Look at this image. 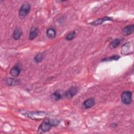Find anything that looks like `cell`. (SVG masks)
Listing matches in <instances>:
<instances>
[{
	"label": "cell",
	"mask_w": 134,
	"mask_h": 134,
	"mask_svg": "<svg viewBox=\"0 0 134 134\" xmlns=\"http://www.w3.org/2000/svg\"><path fill=\"white\" fill-rule=\"evenodd\" d=\"M21 35H22L21 30L19 28H17L14 30L13 33V38L15 40H18L19 39H20Z\"/></svg>",
	"instance_id": "obj_14"
},
{
	"label": "cell",
	"mask_w": 134,
	"mask_h": 134,
	"mask_svg": "<svg viewBox=\"0 0 134 134\" xmlns=\"http://www.w3.org/2000/svg\"><path fill=\"white\" fill-rule=\"evenodd\" d=\"M60 123V121L55 119H47L44 120L39 126L37 132L42 133L48 131L53 127L57 126Z\"/></svg>",
	"instance_id": "obj_1"
},
{
	"label": "cell",
	"mask_w": 134,
	"mask_h": 134,
	"mask_svg": "<svg viewBox=\"0 0 134 134\" xmlns=\"http://www.w3.org/2000/svg\"><path fill=\"white\" fill-rule=\"evenodd\" d=\"M43 58H44V55L42 53H38L35 56L34 60H35V61L38 63L41 62L43 59Z\"/></svg>",
	"instance_id": "obj_18"
},
{
	"label": "cell",
	"mask_w": 134,
	"mask_h": 134,
	"mask_svg": "<svg viewBox=\"0 0 134 134\" xmlns=\"http://www.w3.org/2000/svg\"><path fill=\"white\" fill-rule=\"evenodd\" d=\"M77 91L76 87L72 86L64 93V95L67 98H71L76 94Z\"/></svg>",
	"instance_id": "obj_5"
},
{
	"label": "cell",
	"mask_w": 134,
	"mask_h": 134,
	"mask_svg": "<svg viewBox=\"0 0 134 134\" xmlns=\"http://www.w3.org/2000/svg\"><path fill=\"white\" fill-rule=\"evenodd\" d=\"M121 100L125 105L130 104L132 102V93L128 91L123 92L121 95Z\"/></svg>",
	"instance_id": "obj_4"
},
{
	"label": "cell",
	"mask_w": 134,
	"mask_h": 134,
	"mask_svg": "<svg viewBox=\"0 0 134 134\" xmlns=\"http://www.w3.org/2000/svg\"><path fill=\"white\" fill-rule=\"evenodd\" d=\"M76 36V32L74 31H72L68 33L65 37V39L67 41H71L73 40Z\"/></svg>",
	"instance_id": "obj_16"
},
{
	"label": "cell",
	"mask_w": 134,
	"mask_h": 134,
	"mask_svg": "<svg viewBox=\"0 0 134 134\" xmlns=\"http://www.w3.org/2000/svg\"><path fill=\"white\" fill-rule=\"evenodd\" d=\"M38 29L36 27H33L30 29L29 35V39L32 40L35 39L38 35Z\"/></svg>",
	"instance_id": "obj_11"
},
{
	"label": "cell",
	"mask_w": 134,
	"mask_h": 134,
	"mask_svg": "<svg viewBox=\"0 0 134 134\" xmlns=\"http://www.w3.org/2000/svg\"><path fill=\"white\" fill-rule=\"evenodd\" d=\"M95 104V100L94 98H89L86 99L82 104V107L84 109H89L94 106Z\"/></svg>",
	"instance_id": "obj_6"
},
{
	"label": "cell",
	"mask_w": 134,
	"mask_h": 134,
	"mask_svg": "<svg viewBox=\"0 0 134 134\" xmlns=\"http://www.w3.org/2000/svg\"><path fill=\"white\" fill-rule=\"evenodd\" d=\"M6 83L9 85H14L17 83V81L13 78H8L6 79Z\"/></svg>",
	"instance_id": "obj_19"
},
{
	"label": "cell",
	"mask_w": 134,
	"mask_h": 134,
	"mask_svg": "<svg viewBox=\"0 0 134 134\" xmlns=\"http://www.w3.org/2000/svg\"><path fill=\"white\" fill-rule=\"evenodd\" d=\"M46 35L50 39H53L56 36V31L53 28H49L46 31Z\"/></svg>",
	"instance_id": "obj_13"
},
{
	"label": "cell",
	"mask_w": 134,
	"mask_h": 134,
	"mask_svg": "<svg viewBox=\"0 0 134 134\" xmlns=\"http://www.w3.org/2000/svg\"><path fill=\"white\" fill-rule=\"evenodd\" d=\"M24 115L32 120H40L45 118L48 115V113L43 111H35L26 113Z\"/></svg>",
	"instance_id": "obj_2"
},
{
	"label": "cell",
	"mask_w": 134,
	"mask_h": 134,
	"mask_svg": "<svg viewBox=\"0 0 134 134\" xmlns=\"http://www.w3.org/2000/svg\"><path fill=\"white\" fill-rule=\"evenodd\" d=\"M31 9V5L28 2L24 3L20 7L18 15L20 18H24L30 12Z\"/></svg>",
	"instance_id": "obj_3"
},
{
	"label": "cell",
	"mask_w": 134,
	"mask_h": 134,
	"mask_svg": "<svg viewBox=\"0 0 134 134\" xmlns=\"http://www.w3.org/2000/svg\"><path fill=\"white\" fill-rule=\"evenodd\" d=\"M21 72V70L18 65H14L10 70V74L13 77H17L19 76Z\"/></svg>",
	"instance_id": "obj_10"
},
{
	"label": "cell",
	"mask_w": 134,
	"mask_h": 134,
	"mask_svg": "<svg viewBox=\"0 0 134 134\" xmlns=\"http://www.w3.org/2000/svg\"><path fill=\"white\" fill-rule=\"evenodd\" d=\"M130 50H132V46H131V43L129 42L125 43L121 47V53L124 54H129Z\"/></svg>",
	"instance_id": "obj_9"
},
{
	"label": "cell",
	"mask_w": 134,
	"mask_h": 134,
	"mask_svg": "<svg viewBox=\"0 0 134 134\" xmlns=\"http://www.w3.org/2000/svg\"><path fill=\"white\" fill-rule=\"evenodd\" d=\"M120 58V56L118 55H114L112 56H110L109 57L103 58L102 59V61H113V60H118Z\"/></svg>",
	"instance_id": "obj_17"
},
{
	"label": "cell",
	"mask_w": 134,
	"mask_h": 134,
	"mask_svg": "<svg viewBox=\"0 0 134 134\" xmlns=\"http://www.w3.org/2000/svg\"><path fill=\"white\" fill-rule=\"evenodd\" d=\"M113 20V19L111 17L105 16L103 18L97 19L93 21V22H91V23H90V24H91L92 25H93V26H97V25H101L102 24H103L104 22H105L106 21H107V20L111 21Z\"/></svg>",
	"instance_id": "obj_7"
},
{
	"label": "cell",
	"mask_w": 134,
	"mask_h": 134,
	"mask_svg": "<svg viewBox=\"0 0 134 134\" xmlns=\"http://www.w3.org/2000/svg\"><path fill=\"white\" fill-rule=\"evenodd\" d=\"M120 43V40L119 39H115L111 42L109 44V47L111 49H115L117 48Z\"/></svg>",
	"instance_id": "obj_15"
},
{
	"label": "cell",
	"mask_w": 134,
	"mask_h": 134,
	"mask_svg": "<svg viewBox=\"0 0 134 134\" xmlns=\"http://www.w3.org/2000/svg\"><path fill=\"white\" fill-rule=\"evenodd\" d=\"M134 31V25H129L125 27L122 30V34L125 36H129L133 33Z\"/></svg>",
	"instance_id": "obj_8"
},
{
	"label": "cell",
	"mask_w": 134,
	"mask_h": 134,
	"mask_svg": "<svg viewBox=\"0 0 134 134\" xmlns=\"http://www.w3.org/2000/svg\"><path fill=\"white\" fill-rule=\"evenodd\" d=\"M62 94L60 90H57L54 92L51 95V98L53 100L58 101L61 99L62 97Z\"/></svg>",
	"instance_id": "obj_12"
}]
</instances>
